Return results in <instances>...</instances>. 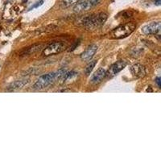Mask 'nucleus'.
Returning <instances> with one entry per match:
<instances>
[{"label":"nucleus","instance_id":"obj_1","mask_svg":"<svg viewBox=\"0 0 161 161\" xmlns=\"http://www.w3.org/2000/svg\"><path fill=\"white\" fill-rule=\"evenodd\" d=\"M107 19V15L105 13H98L86 16L82 19L81 24L88 29H95L102 26Z\"/></svg>","mask_w":161,"mask_h":161},{"label":"nucleus","instance_id":"obj_2","mask_svg":"<svg viewBox=\"0 0 161 161\" xmlns=\"http://www.w3.org/2000/svg\"><path fill=\"white\" fill-rule=\"evenodd\" d=\"M135 27H136V24L133 22L121 24L115 27L114 30H112L110 32L109 36L111 39H117V40L123 39L131 34L135 29Z\"/></svg>","mask_w":161,"mask_h":161},{"label":"nucleus","instance_id":"obj_3","mask_svg":"<svg viewBox=\"0 0 161 161\" xmlns=\"http://www.w3.org/2000/svg\"><path fill=\"white\" fill-rule=\"evenodd\" d=\"M56 79L55 73H49L45 74L37 80L36 83L33 85V89L35 90H44L46 87H48L49 85L52 84V82Z\"/></svg>","mask_w":161,"mask_h":161},{"label":"nucleus","instance_id":"obj_4","mask_svg":"<svg viewBox=\"0 0 161 161\" xmlns=\"http://www.w3.org/2000/svg\"><path fill=\"white\" fill-rule=\"evenodd\" d=\"M66 48V45L62 42H53L45 47L43 50L42 55L44 56H49L55 55L63 52Z\"/></svg>","mask_w":161,"mask_h":161},{"label":"nucleus","instance_id":"obj_5","mask_svg":"<svg viewBox=\"0 0 161 161\" xmlns=\"http://www.w3.org/2000/svg\"><path fill=\"white\" fill-rule=\"evenodd\" d=\"M161 24L160 22H152L149 24H147L141 30L142 33L147 36L149 35H156L158 34L160 32Z\"/></svg>","mask_w":161,"mask_h":161},{"label":"nucleus","instance_id":"obj_6","mask_svg":"<svg viewBox=\"0 0 161 161\" xmlns=\"http://www.w3.org/2000/svg\"><path fill=\"white\" fill-rule=\"evenodd\" d=\"M127 63L125 61H119L113 64L111 66V68L109 69V70L106 73V77H112L114 76H115L117 73H119V72L124 69L125 67L127 66Z\"/></svg>","mask_w":161,"mask_h":161},{"label":"nucleus","instance_id":"obj_7","mask_svg":"<svg viewBox=\"0 0 161 161\" xmlns=\"http://www.w3.org/2000/svg\"><path fill=\"white\" fill-rule=\"evenodd\" d=\"M97 50H98V46L96 45H91L82 53L81 55V59L84 61H90L93 58V56L95 55Z\"/></svg>","mask_w":161,"mask_h":161},{"label":"nucleus","instance_id":"obj_8","mask_svg":"<svg viewBox=\"0 0 161 161\" xmlns=\"http://www.w3.org/2000/svg\"><path fill=\"white\" fill-rule=\"evenodd\" d=\"M93 7L94 5L93 4L90 0H82L79 3H77V5L74 6L73 10L75 12L80 13V12H83V11H89Z\"/></svg>","mask_w":161,"mask_h":161},{"label":"nucleus","instance_id":"obj_9","mask_svg":"<svg viewBox=\"0 0 161 161\" xmlns=\"http://www.w3.org/2000/svg\"><path fill=\"white\" fill-rule=\"evenodd\" d=\"M131 74L136 78L143 77L146 74V69L144 66L140 64H135L131 67Z\"/></svg>","mask_w":161,"mask_h":161},{"label":"nucleus","instance_id":"obj_10","mask_svg":"<svg viewBox=\"0 0 161 161\" xmlns=\"http://www.w3.org/2000/svg\"><path fill=\"white\" fill-rule=\"evenodd\" d=\"M106 69H103V68H99V69L92 75V77L90 78V83L93 85L98 84L99 82L102 81L104 77H106Z\"/></svg>","mask_w":161,"mask_h":161},{"label":"nucleus","instance_id":"obj_11","mask_svg":"<svg viewBox=\"0 0 161 161\" xmlns=\"http://www.w3.org/2000/svg\"><path fill=\"white\" fill-rule=\"evenodd\" d=\"M45 47V45H43V44H36V45H33L32 46H29V47H27L26 49H24L21 53H20V55L21 56H26V55H30V54H32V53H35L38 52V51L40 50V48H43Z\"/></svg>","mask_w":161,"mask_h":161},{"label":"nucleus","instance_id":"obj_12","mask_svg":"<svg viewBox=\"0 0 161 161\" xmlns=\"http://www.w3.org/2000/svg\"><path fill=\"white\" fill-rule=\"evenodd\" d=\"M29 82L28 80H20V81H16L15 82H12L9 86L7 87V91H12V90H16L19 89H21L26 85Z\"/></svg>","mask_w":161,"mask_h":161},{"label":"nucleus","instance_id":"obj_13","mask_svg":"<svg viewBox=\"0 0 161 161\" xmlns=\"http://www.w3.org/2000/svg\"><path fill=\"white\" fill-rule=\"evenodd\" d=\"M82 0H62L61 2V7L63 9L71 7L76 6L77 3H79Z\"/></svg>","mask_w":161,"mask_h":161},{"label":"nucleus","instance_id":"obj_14","mask_svg":"<svg viewBox=\"0 0 161 161\" xmlns=\"http://www.w3.org/2000/svg\"><path fill=\"white\" fill-rule=\"evenodd\" d=\"M77 73L75 71H69L66 72L64 74L63 81L64 82H66V81H69V80L73 79V77H76L77 76Z\"/></svg>","mask_w":161,"mask_h":161},{"label":"nucleus","instance_id":"obj_15","mask_svg":"<svg viewBox=\"0 0 161 161\" xmlns=\"http://www.w3.org/2000/svg\"><path fill=\"white\" fill-rule=\"evenodd\" d=\"M96 63H97V61H92L88 64L87 66H86L85 69V74L86 76H89V75L91 73V72H92V70L93 69V68L95 67Z\"/></svg>","mask_w":161,"mask_h":161},{"label":"nucleus","instance_id":"obj_16","mask_svg":"<svg viewBox=\"0 0 161 161\" xmlns=\"http://www.w3.org/2000/svg\"><path fill=\"white\" fill-rule=\"evenodd\" d=\"M133 16V13L131 11L127 10V11H124L123 12H122V17L123 19H129Z\"/></svg>","mask_w":161,"mask_h":161},{"label":"nucleus","instance_id":"obj_17","mask_svg":"<svg viewBox=\"0 0 161 161\" xmlns=\"http://www.w3.org/2000/svg\"><path fill=\"white\" fill-rule=\"evenodd\" d=\"M79 44H80V40H77V41H76V42H75V44H74V45H73V46L70 48V49H69V52H72V51H73L74 49L76 48V47L79 45Z\"/></svg>","mask_w":161,"mask_h":161},{"label":"nucleus","instance_id":"obj_18","mask_svg":"<svg viewBox=\"0 0 161 161\" xmlns=\"http://www.w3.org/2000/svg\"><path fill=\"white\" fill-rule=\"evenodd\" d=\"M43 3H44V1L43 0H40L39 2H37L36 4H35L33 7H32V8H37V7H40V6L42 5Z\"/></svg>","mask_w":161,"mask_h":161},{"label":"nucleus","instance_id":"obj_19","mask_svg":"<svg viewBox=\"0 0 161 161\" xmlns=\"http://www.w3.org/2000/svg\"><path fill=\"white\" fill-rule=\"evenodd\" d=\"M90 1L92 2V3L93 4V5H94V7L98 5V3L101 2V0H90Z\"/></svg>","mask_w":161,"mask_h":161},{"label":"nucleus","instance_id":"obj_20","mask_svg":"<svg viewBox=\"0 0 161 161\" xmlns=\"http://www.w3.org/2000/svg\"><path fill=\"white\" fill-rule=\"evenodd\" d=\"M160 80H161L160 77H157V78L156 79V82L157 83V85H158L159 87H160V86H161V84H160L161 81H160Z\"/></svg>","mask_w":161,"mask_h":161},{"label":"nucleus","instance_id":"obj_21","mask_svg":"<svg viewBox=\"0 0 161 161\" xmlns=\"http://www.w3.org/2000/svg\"><path fill=\"white\" fill-rule=\"evenodd\" d=\"M155 3H156L157 6H160L161 3V0H155Z\"/></svg>","mask_w":161,"mask_h":161}]
</instances>
